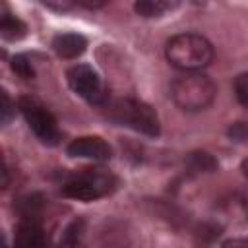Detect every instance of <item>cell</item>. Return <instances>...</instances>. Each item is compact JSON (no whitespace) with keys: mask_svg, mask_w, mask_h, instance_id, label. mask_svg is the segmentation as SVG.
I'll list each match as a JSON object with an SVG mask.
<instances>
[{"mask_svg":"<svg viewBox=\"0 0 248 248\" xmlns=\"http://www.w3.org/2000/svg\"><path fill=\"white\" fill-rule=\"evenodd\" d=\"M242 172H244V176L248 178V159L242 161Z\"/></svg>","mask_w":248,"mask_h":248,"instance_id":"obj_20","label":"cell"},{"mask_svg":"<svg viewBox=\"0 0 248 248\" xmlns=\"http://www.w3.org/2000/svg\"><path fill=\"white\" fill-rule=\"evenodd\" d=\"M186 165L194 170V172H211L217 169V161L205 153V151H196V153H190L188 159H186Z\"/></svg>","mask_w":248,"mask_h":248,"instance_id":"obj_12","label":"cell"},{"mask_svg":"<svg viewBox=\"0 0 248 248\" xmlns=\"http://www.w3.org/2000/svg\"><path fill=\"white\" fill-rule=\"evenodd\" d=\"M60 248H83V223L81 221H74L66 229L60 240Z\"/></svg>","mask_w":248,"mask_h":248,"instance_id":"obj_13","label":"cell"},{"mask_svg":"<svg viewBox=\"0 0 248 248\" xmlns=\"http://www.w3.org/2000/svg\"><path fill=\"white\" fill-rule=\"evenodd\" d=\"M12 70L23 79H33L35 78V70H33V66H31V62L25 54H16L12 58Z\"/></svg>","mask_w":248,"mask_h":248,"instance_id":"obj_14","label":"cell"},{"mask_svg":"<svg viewBox=\"0 0 248 248\" xmlns=\"http://www.w3.org/2000/svg\"><path fill=\"white\" fill-rule=\"evenodd\" d=\"M215 83L202 72H184L170 85V97L174 105L186 112H198L207 108L215 99Z\"/></svg>","mask_w":248,"mask_h":248,"instance_id":"obj_2","label":"cell"},{"mask_svg":"<svg viewBox=\"0 0 248 248\" xmlns=\"http://www.w3.org/2000/svg\"><path fill=\"white\" fill-rule=\"evenodd\" d=\"M10 114H12V101H10L8 93L2 91V122L4 124L10 120Z\"/></svg>","mask_w":248,"mask_h":248,"instance_id":"obj_18","label":"cell"},{"mask_svg":"<svg viewBox=\"0 0 248 248\" xmlns=\"http://www.w3.org/2000/svg\"><path fill=\"white\" fill-rule=\"evenodd\" d=\"M46 236L35 221H23L14 238V248H45Z\"/></svg>","mask_w":248,"mask_h":248,"instance_id":"obj_8","label":"cell"},{"mask_svg":"<svg viewBox=\"0 0 248 248\" xmlns=\"http://www.w3.org/2000/svg\"><path fill=\"white\" fill-rule=\"evenodd\" d=\"M221 248H248V236H240V238H229L221 244Z\"/></svg>","mask_w":248,"mask_h":248,"instance_id":"obj_19","label":"cell"},{"mask_svg":"<svg viewBox=\"0 0 248 248\" xmlns=\"http://www.w3.org/2000/svg\"><path fill=\"white\" fill-rule=\"evenodd\" d=\"M170 8H174V4L163 2V0H140V2L134 4V10L141 17H159Z\"/></svg>","mask_w":248,"mask_h":248,"instance_id":"obj_11","label":"cell"},{"mask_svg":"<svg viewBox=\"0 0 248 248\" xmlns=\"http://www.w3.org/2000/svg\"><path fill=\"white\" fill-rule=\"evenodd\" d=\"M234 95L242 107H248V72L238 74L234 79Z\"/></svg>","mask_w":248,"mask_h":248,"instance_id":"obj_16","label":"cell"},{"mask_svg":"<svg viewBox=\"0 0 248 248\" xmlns=\"http://www.w3.org/2000/svg\"><path fill=\"white\" fill-rule=\"evenodd\" d=\"M70 157H79V159H91V161H107L110 159V145L97 136H83L76 138L70 141L66 147Z\"/></svg>","mask_w":248,"mask_h":248,"instance_id":"obj_7","label":"cell"},{"mask_svg":"<svg viewBox=\"0 0 248 248\" xmlns=\"http://www.w3.org/2000/svg\"><path fill=\"white\" fill-rule=\"evenodd\" d=\"M0 33L6 41H17V39L25 37L27 27L19 17H16L12 14H4L0 19Z\"/></svg>","mask_w":248,"mask_h":248,"instance_id":"obj_10","label":"cell"},{"mask_svg":"<svg viewBox=\"0 0 248 248\" xmlns=\"http://www.w3.org/2000/svg\"><path fill=\"white\" fill-rule=\"evenodd\" d=\"M114 182V176L103 169H85L62 186V194L72 200L93 202L112 192Z\"/></svg>","mask_w":248,"mask_h":248,"instance_id":"obj_4","label":"cell"},{"mask_svg":"<svg viewBox=\"0 0 248 248\" xmlns=\"http://www.w3.org/2000/svg\"><path fill=\"white\" fill-rule=\"evenodd\" d=\"M165 54L174 68L182 72H200L213 60V46L198 33H180L169 39Z\"/></svg>","mask_w":248,"mask_h":248,"instance_id":"obj_1","label":"cell"},{"mask_svg":"<svg viewBox=\"0 0 248 248\" xmlns=\"http://www.w3.org/2000/svg\"><path fill=\"white\" fill-rule=\"evenodd\" d=\"M108 116L122 124L128 126L140 134L145 136H159V116L155 112V108H151L147 103L138 101V99H116L112 103H108Z\"/></svg>","mask_w":248,"mask_h":248,"instance_id":"obj_3","label":"cell"},{"mask_svg":"<svg viewBox=\"0 0 248 248\" xmlns=\"http://www.w3.org/2000/svg\"><path fill=\"white\" fill-rule=\"evenodd\" d=\"M66 78H68V85L72 87V91L78 93L79 97H83L85 101H89L93 105H105L107 103V93H105L103 81L91 66L76 64L68 70Z\"/></svg>","mask_w":248,"mask_h":248,"instance_id":"obj_6","label":"cell"},{"mask_svg":"<svg viewBox=\"0 0 248 248\" xmlns=\"http://www.w3.org/2000/svg\"><path fill=\"white\" fill-rule=\"evenodd\" d=\"M19 110L25 118V122L29 124V128L33 130V134L46 145H56L60 140V130L56 124V118L52 116V112L43 107L37 99L31 97H21L19 99Z\"/></svg>","mask_w":248,"mask_h":248,"instance_id":"obj_5","label":"cell"},{"mask_svg":"<svg viewBox=\"0 0 248 248\" xmlns=\"http://www.w3.org/2000/svg\"><path fill=\"white\" fill-rule=\"evenodd\" d=\"M85 46H87V39L78 33H62L56 35L52 41V48L62 58H78L79 54L85 52Z\"/></svg>","mask_w":248,"mask_h":248,"instance_id":"obj_9","label":"cell"},{"mask_svg":"<svg viewBox=\"0 0 248 248\" xmlns=\"http://www.w3.org/2000/svg\"><path fill=\"white\" fill-rule=\"evenodd\" d=\"M39 209H41V202L37 196H27L19 202V211L25 221H33V217L39 213Z\"/></svg>","mask_w":248,"mask_h":248,"instance_id":"obj_15","label":"cell"},{"mask_svg":"<svg viewBox=\"0 0 248 248\" xmlns=\"http://www.w3.org/2000/svg\"><path fill=\"white\" fill-rule=\"evenodd\" d=\"M229 136H231V140H234V141H244V140H248V124H246V122H236V124H232V126L229 128Z\"/></svg>","mask_w":248,"mask_h":248,"instance_id":"obj_17","label":"cell"}]
</instances>
